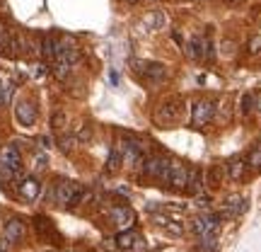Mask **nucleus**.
<instances>
[{
	"instance_id": "obj_1",
	"label": "nucleus",
	"mask_w": 261,
	"mask_h": 252,
	"mask_svg": "<svg viewBox=\"0 0 261 252\" xmlns=\"http://www.w3.org/2000/svg\"><path fill=\"white\" fill-rule=\"evenodd\" d=\"M85 196H87V192H85L83 185L70 182V179H61L56 187L48 192V201H54L58 206H77Z\"/></svg>"
},
{
	"instance_id": "obj_2",
	"label": "nucleus",
	"mask_w": 261,
	"mask_h": 252,
	"mask_svg": "<svg viewBox=\"0 0 261 252\" xmlns=\"http://www.w3.org/2000/svg\"><path fill=\"white\" fill-rule=\"evenodd\" d=\"M191 231H194L198 238L218 235V231H220V216H218V214H211V211L198 214L194 221H191Z\"/></svg>"
},
{
	"instance_id": "obj_3",
	"label": "nucleus",
	"mask_w": 261,
	"mask_h": 252,
	"mask_svg": "<svg viewBox=\"0 0 261 252\" xmlns=\"http://www.w3.org/2000/svg\"><path fill=\"white\" fill-rule=\"evenodd\" d=\"M181 104H184V100H181V97H169V100H165V102L160 104L155 119H158L160 124H174V122H179V117H181Z\"/></svg>"
},
{
	"instance_id": "obj_4",
	"label": "nucleus",
	"mask_w": 261,
	"mask_h": 252,
	"mask_svg": "<svg viewBox=\"0 0 261 252\" xmlns=\"http://www.w3.org/2000/svg\"><path fill=\"white\" fill-rule=\"evenodd\" d=\"M133 65H136V71L143 75V80H148V83H152V85L162 83V80L167 78V68H165L162 63H145V61H133Z\"/></svg>"
},
{
	"instance_id": "obj_5",
	"label": "nucleus",
	"mask_w": 261,
	"mask_h": 252,
	"mask_svg": "<svg viewBox=\"0 0 261 252\" xmlns=\"http://www.w3.org/2000/svg\"><path fill=\"white\" fill-rule=\"evenodd\" d=\"M215 119V102L213 100H198L191 114V124L194 126H205L208 122Z\"/></svg>"
},
{
	"instance_id": "obj_6",
	"label": "nucleus",
	"mask_w": 261,
	"mask_h": 252,
	"mask_svg": "<svg viewBox=\"0 0 261 252\" xmlns=\"http://www.w3.org/2000/svg\"><path fill=\"white\" fill-rule=\"evenodd\" d=\"M109 218H112L114 225H119V228H126L128 231L130 225L136 223V211L130 209V206H112V211H109Z\"/></svg>"
},
{
	"instance_id": "obj_7",
	"label": "nucleus",
	"mask_w": 261,
	"mask_h": 252,
	"mask_svg": "<svg viewBox=\"0 0 261 252\" xmlns=\"http://www.w3.org/2000/svg\"><path fill=\"white\" fill-rule=\"evenodd\" d=\"M0 163L19 175V172H22V155H19L17 146H12V143H10V146H3V148H0Z\"/></svg>"
},
{
	"instance_id": "obj_8",
	"label": "nucleus",
	"mask_w": 261,
	"mask_h": 252,
	"mask_svg": "<svg viewBox=\"0 0 261 252\" xmlns=\"http://www.w3.org/2000/svg\"><path fill=\"white\" fill-rule=\"evenodd\" d=\"M24 233H27V223L22 218H10L3 225V238L10 240V243H19L24 238Z\"/></svg>"
},
{
	"instance_id": "obj_9",
	"label": "nucleus",
	"mask_w": 261,
	"mask_h": 252,
	"mask_svg": "<svg viewBox=\"0 0 261 252\" xmlns=\"http://www.w3.org/2000/svg\"><path fill=\"white\" fill-rule=\"evenodd\" d=\"M189 182V168L184 163H172V177H169V187L177 189V192H184Z\"/></svg>"
},
{
	"instance_id": "obj_10",
	"label": "nucleus",
	"mask_w": 261,
	"mask_h": 252,
	"mask_svg": "<svg viewBox=\"0 0 261 252\" xmlns=\"http://www.w3.org/2000/svg\"><path fill=\"white\" fill-rule=\"evenodd\" d=\"M15 117H17V122L22 124V126H32V124L37 122V107L32 102H27V100H22V102H17V107H15Z\"/></svg>"
},
{
	"instance_id": "obj_11",
	"label": "nucleus",
	"mask_w": 261,
	"mask_h": 252,
	"mask_svg": "<svg viewBox=\"0 0 261 252\" xmlns=\"http://www.w3.org/2000/svg\"><path fill=\"white\" fill-rule=\"evenodd\" d=\"M17 187H19V196H22L24 201H34V199L41 194V185H39L37 177H22Z\"/></svg>"
},
{
	"instance_id": "obj_12",
	"label": "nucleus",
	"mask_w": 261,
	"mask_h": 252,
	"mask_svg": "<svg viewBox=\"0 0 261 252\" xmlns=\"http://www.w3.org/2000/svg\"><path fill=\"white\" fill-rule=\"evenodd\" d=\"M138 243H140V235L136 233V231H121V233L114 238V247H116V252L133 250Z\"/></svg>"
},
{
	"instance_id": "obj_13",
	"label": "nucleus",
	"mask_w": 261,
	"mask_h": 252,
	"mask_svg": "<svg viewBox=\"0 0 261 252\" xmlns=\"http://www.w3.org/2000/svg\"><path fill=\"white\" fill-rule=\"evenodd\" d=\"M247 211V199L240 194H232L225 199V216L227 218H234V216H240Z\"/></svg>"
},
{
	"instance_id": "obj_14",
	"label": "nucleus",
	"mask_w": 261,
	"mask_h": 252,
	"mask_svg": "<svg viewBox=\"0 0 261 252\" xmlns=\"http://www.w3.org/2000/svg\"><path fill=\"white\" fill-rule=\"evenodd\" d=\"M201 189H203V172L198 168H189V182H187V189L189 194H201Z\"/></svg>"
},
{
	"instance_id": "obj_15",
	"label": "nucleus",
	"mask_w": 261,
	"mask_h": 252,
	"mask_svg": "<svg viewBox=\"0 0 261 252\" xmlns=\"http://www.w3.org/2000/svg\"><path fill=\"white\" fill-rule=\"evenodd\" d=\"M225 172H227V177L232 179V182H240L244 177V172H247V163L242 158H232L225 165Z\"/></svg>"
},
{
	"instance_id": "obj_16",
	"label": "nucleus",
	"mask_w": 261,
	"mask_h": 252,
	"mask_svg": "<svg viewBox=\"0 0 261 252\" xmlns=\"http://www.w3.org/2000/svg\"><path fill=\"white\" fill-rule=\"evenodd\" d=\"M225 175H227V172H225V165H211L208 172H205V182H208L213 189H218L220 185H223Z\"/></svg>"
},
{
	"instance_id": "obj_17",
	"label": "nucleus",
	"mask_w": 261,
	"mask_h": 252,
	"mask_svg": "<svg viewBox=\"0 0 261 252\" xmlns=\"http://www.w3.org/2000/svg\"><path fill=\"white\" fill-rule=\"evenodd\" d=\"M58 51H61V41H58L56 37H44V41H41V54L46 58H54V61H56Z\"/></svg>"
},
{
	"instance_id": "obj_18",
	"label": "nucleus",
	"mask_w": 261,
	"mask_h": 252,
	"mask_svg": "<svg viewBox=\"0 0 261 252\" xmlns=\"http://www.w3.org/2000/svg\"><path fill=\"white\" fill-rule=\"evenodd\" d=\"M123 165V155H121V150H119V146H114L112 153H109V158H107V172L109 175H114V172H119Z\"/></svg>"
},
{
	"instance_id": "obj_19",
	"label": "nucleus",
	"mask_w": 261,
	"mask_h": 252,
	"mask_svg": "<svg viewBox=\"0 0 261 252\" xmlns=\"http://www.w3.org/2000/svg\"><path fill=\"white\" fill-rule=\"evenodd\" d=\"M160 165H162V158H160V155L143 160V175H145V177H150V179H155V177H158V172H160Z\"/></svg>"
},
{
	"instance_id": "obj_20",
	"label": "nucleus",
	"mask_w": 261,
	"mask_h": 252,
	"mask_svg": "<svg viewBox=\"0 0 261 252\" xmlns=\"http://www.w3.org/2000/svg\"><path fill=\"white\" fill-rule=\"evenodd\" d=\"M198 51H201V58H205V61H213L215 51H213V41L208 37H198Z\"/></svg>"
},
{
	"instance_id": "obj_21",
	"label": "nucleus",
	"mask_w": 261,
	"mask_h": 252,
	"mask_svg": "<svg viewBox=\"0 0 261 252\" xmlns=\"http://www.w3.org/2000/svg\"><path fill=\"white\" fill-rule=\"evenodd\" d=\"M169 177H172V163L167 158H162V165H160V172H158V182L160 185H169Z\"/></svg>"
},
{
	"instance_id": "obj_22",
	"label": "nucleus",
	"mask_w": 261,
	"mask_h": 252,
	"mask_svg": "<svg viewBox=\"0 0 261 252\" xmlns=\"http://www.w3.org/2000/svg\"><path fill=\"white\" fill-rule=\"evenodd\" d=\"M215 247H218V235L198 238V252H213Z\"/></svg>"
},
{
	"instance_id": "obj_23",
	"label": "nucleus",
	"mask_w": 261,
	"mask_h": 252,
	"mask_svg": "<svg viewBox=\"0 0 261 252\" xmlns=\"http://www.w3.org/2000/svg\"><path fill=\"white\" fill-rule=\"evenodd\" d=\"M68 73H70V65L65 63V61H61V58H56V61H54V75L63 80Z\"/></svg>"
},
{
	"instance_id": "obj_24",
	"label": "nucleus",
	"mask_w": 261,
	"mask_h": 252,
	"mask_svg": "<svg viewBox=\"0 0 261 252\" xmlns=\"http://www.w3.org/2000/svg\"><path fill=\"white\" fill-rule=\"evenodd\" d=\"M184 54H187L189 58H201V51H198V37H194L191 41H189L187 47H184Z\"/></svg>"
},
{
	"instance_id": "obj_25",
	"label": "nucleus",
	"mask_w": 261,
	"mask_h": 252,
	"mask_svg": "<svg viewBox=\"0 0 261 252\" xmlns=\"http://www.w3.org/2000/svg\"><path fill=\"white\" fill-rule=\"evenodd\" d=\"M46 153H34V160H32V168H34V172H41V170L46 168Z\"/></svg>"
},
{
	"instance_id": "obj_26",
	"label": "nucleus",
	"mask_w": 261,
	"mask_h": 252,
	"mask_svg": "<svg viewBox=\"0 0 261 252\" xmlns=\"http://www.w3.org/2000/svg\"><path fill=\"white\" fill-rule=\"evenodd\" d=\"M247 165L254 170H261V148H254L249 153V158H247Z\"/></svg>"
},
{
	"instance_id": "obj_27",
	"label": "nucleus",
	"mask_w": 261,
	"mask_h": 252,
	"mask_svg": "<svg viewBox=\"0 0 261 252\" xmlns=\"http://www.w3.org/2000/svg\"><path fill=\"white\" fill-rule=\"evenodd\" d=\"M242 107H240V109H242V114H249L254 109V93H247V95H242Z\"/></svg>"
},
{
	"instance_id": "obj_28",
	"label": "nucleus",
	"mask_w": 261,
	"mask_h": 252,
	"mask_svg": "<svg viewBox=\"0 0 261 252\" xmlns=\"http://www.w3.org/2000/svg\"><path fill=\"white\" fill-rule=\"evenodd\" d=\"M75 136H61V141H58V146H61V150H63V153H70V148H73L75 146Z\"/></svg>"
},
{
	"instance_id": "obj_29",
	"label": "nucleus",
	"mask_w": 261,
	"mask_h": 252,
	"mask_svg": "<svg viewBox=\"0 0 261 252\" xmlns=\"http://www.w3.org/2000/svg\"><path fill=\"white\" fill-rule=\"evenodd\" d=\"M75 139L77 141H90L92 139V129H90V126H80V129H77V133H75Z\"/></svg>"
},
{
	"instance_id": "obj_30",
	"label": "nucleus",
	"mask_w": 261,
	"mask_h": 252,
	"mask_svg": "<svg viewBox=\"0 0 261 252\" xmlns=\"http://www.w3.org/2000/svg\"><path fill=\"white\" fill-rule=\"evenodd\" d=\"M196 209H201V214H203V211H208V209H211V199H208V196H196Z\"/></svg>"
},
{
	"instance_id": "obj_31",
	"label": "nucleus",
	"mask_w": 261,
	"mask_h": 252,
	"mask_svg": "<svg viewBox=\"0 0 261 252\" xmlns=\"http://www.w3.org/2000/svg\"><path fill=\"white\" fill-rule=\"evenodd\" d=\"M63 124H65V114L63 112H56L54 117H51V126H54V129H63Z\"/></svg>"
},
{
	"instance_id": "obj_32",
	"label": "nucleus",
	"mask_w": 261,
	"mask_h": 252,
	"mask_svg": "<svg viewBox=\"0 0 261 252\" xmlns=\"http://www.w3.org/2000/svg\"><path fill=\"white\" fill-rule=\"evenodd\" d=\"M162 22H165V15H162V12H155L152 19H150V29H162Z\"/></svg>"
},
{
	"instance_id": "obj_33",
	"label": "nucleus",
	"mask_w": 261,
	"mask_h": 252,
	"mask_svg": "<svg viewBox=\"0 0 261 252\" xmlns=\"http://www.w3.org/2000/svg\"><path fill=\"white\" fill-rule=\"evenodd\" d=\"M249 51H252V54H259L261 51V34H254V37L249 39Z\"/></svg>"
},
{
	"instance_id": "obj_34",
	"label": "nucleus",
	"mask_w": 261,
	"mask_h": 252,
	"mask_svg": "<svg viewBox=\"0 0 261 252\" xmlns=\"http://www.w3.org/2000/svg\"><path fill=\"white\" fill-rule=\"evenodd\" d=\"M37 143L39 146H41V148L46 150V148H51V139H48V136H39L37 139Z\"/></svg>"
},
{
	"instance_id": "obj_35",
	"label": "nucleus",
	"mask_w": 261,
	"mask_h": 252,
	"mask_svg": "<svg viewBox=\"0 0 261 252\" xmlns=\"http://www.w3.org/2000/svg\"><path fill=\"white\" fill-rule=\"evenodd\" d=\"M10 240H5V238H3V235H0V252H10Z\"/></svg>"
},
{
	"instance_id": "obj_36",
	"label": "nucleus",
	"mask_w": 261,
	"mask_h": 252,
	"mask_svg": "<svg viewBox=\"0 0 261 252\" xmlns=\"http://www.w3.org/2000/svg\"><path fill=\"white\" fill-rule=\"evenodd\" d=\"M225 3H227V5H232V8H237V5H242L244 0H225Z\"/></svg>"
},
{
	"instance_id": "obj_37",
	"label": "nucleus",
	"mask_w": 261,
	"mask_h": 252,
	"mask_svg": "<svg viewBox=\"0 0 261 252\" xmlns=\"http://www.w3.org/2000/svg\"><path fill=\"white\" fill-rule=\"evenodd\" d=\"M3 87H5V83L0 80V104H3Z\"/></svg>"
},
{
	"instance_id": "obj_38",
	"label": "nucleus",
	"mask_w": 261,
	"mask_h": 252,
	"mask_svg": "<svg viewBox=\"0 0 261 252\" xmlns=\"http://www.w3.org/2000/svg\"><path fill=\"white\" fill-rule=\"evenodd\" d=\"M256 107H259V109H261V97H259V104H256Z\"/></svg>"
},
{
	"instance_id": "obj_39",
	"label": "nucleus",
	"mask_w": 261,
	"mask_h": 252,
	"mask_svg": "<svg viewBox=\"0 0 261 252\" xmlns=\"http://www.w3.org/2000/svg\"><path fill=\"white\" fill-rule=\"evenodd\" d=\"M130 3H138V0H130Z\"/></svg>"
},
{
	"instance_id": "obj_40",
	"label": "nucleus",
	"mask_w": 261,
	"mask_h": 252,
	"mask_svg": "<svg viewBox=\"0 0 261 252\" xmlns=\"http://www.w3.org/2000/svg\"><path fill=\"white\" fill-rule=\"evenodd\" d=\"M48 252H54V250H48Z\"/></svg>"
},
{
	"instance_id": "obj_41",
	"label": "nucleus",
	"mask_w": 261,
	"mask_h": 252,
	"mask_svg": "<svg viewBox=\"0 0 261 252\" xmlns=\"http://www.w3.org/2000/svg\"><path fill=\"white\" fill-rule=\"evenodd\" d=\"M0 34H3V32H0Z\"/></svg>"
}]
</instances>
